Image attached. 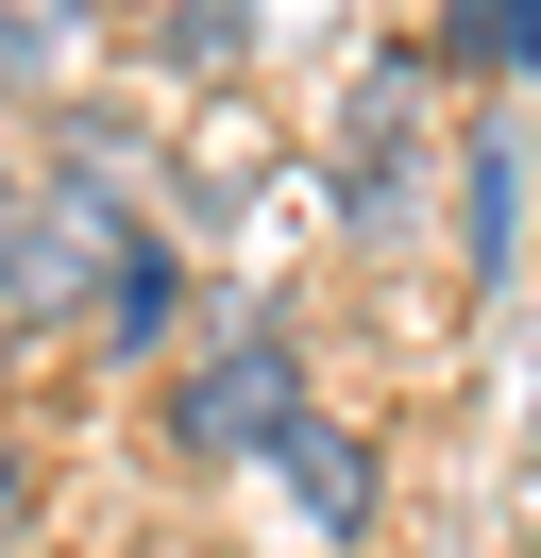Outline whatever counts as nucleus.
Segmentation results:
<instances>
[{
    "label": "nucleus",
    "instance_id": "4",
    "mask_svg": "<svg viewBox=\"0 0 541 558\" xmlns=\"http://www.w3.org/2000/svg\"><path fill=\"white\" fill-rule=\"evenodd\" d=\"M440 51H457V69H507V85H525V69H541V0H457V17H440Z\"/></svg>",
    "mask_w": 541,
    "mask_h": 558
},
{
    "label": "nucleus",
    "instance_id": "5",
    "mask_svg": "<svg viewBox=\"0 0 541 558\" xmlns=\"http://www.w3.org/2000/svg\"><path fill=\"white\" fill-rule=\"evenodd\" d=\"M68 35H85V0H0V85H51Z\"/></svg>",
    "mask_w": 541,
    "mask_h": 558
},
{
    "label": "nucleus",
    "instance_id": "1",
    "mask_svg": "<svg viewBox=\"0 0 541 558\" xmlns=\"http://www.w3.org/2000/svg\"><path fill=\"white\" fill-rule=\"evenodd\" d=\"M288 423H304V355L288 339H220L187 389H169V440L187 457H288Z\"/></svg>",
    "mask_w": 541,
    "mask_h": 558
},
{
    "label": "nucleus",
    "instance_id": "7",
    "mask_svg": "<svg viewBox=\"0 0 541 558\" xmlns=\"http://www.w3.org/2000/svg\"><path fill=\"white\" fill-rule=\"evenodd\" d=\"M254 153H270L254 119H203V136H187V186H203V204H237V186H254Z\"/></svg>",
    "mask_w": 541,
    "mask_h": 558
},
{
    "label": "nucleus",
    "instance_id": "8",
    "mask_svg": "<svg viewBox=\"0 0 541 558\" xmlns=\"http://www.w3.org/2000/svg\"><path fill=\"white\" fill-rule=\"evenodd\" d=\"M237 35H254V0H187V17H169V51H187V69H220Z\"/></svg>",
    "mask_w": 541,
    "mask_h": 558
},
{
    "label": "nucleus",
    "instance_id": "3",
    "mask_svg": "<svg viewBox=\"0 0 541 558\" xmlns=\"http://www.w3.org/2000/svg\"><path fill=\"white\" fill-rule=\"evenodd\" d=\"M288 474H304V508H322V524H372V457H356V440H338V423H322V407H304V423H288Z\"/></svg>",
    "mask_w": 541,
    "mask_h": 558
},
{
    "label": "nucleus",
    "instance_id": "6",
    "mask_svg": "<svg viewBox=\"0 0 541 558\" xmlns=\"http://www.w3.org/2000/svg\"><path fill=\"white\" fill-rule=\"evenodd\" d=\"M507 238H525V136H473V254L507 271Z\"/></svg>",
    "mask_w": 541,
    "mask_h": 558
},
{
    "label": "nucleus",
    "instance_id": "2",
    "mask_svg": "<svg viewBox=\"0 0 541 558\" xmlns=\"http://www.w3.org/2000/svg\"><path fill=\"white\" fill-rule=\"evenodd\" d=\"M169 305H187L169 238H119V288H101V339H119V355H153V339H169Z\"/></svg>",
    "mask_w": 541,
    "mask_h": 558
}]
</instances>
